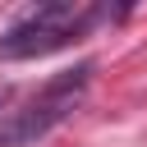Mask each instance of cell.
I'll return each mask as SVG.
<instances>
[{
	"label": "cell",
	"mask_w": 147,
	"mask_h": 147,
	"mask_svg": "<svg viewBox=\"0 0 147 147\" xmlns=\"http://www.w3.org/2000/svg\"><path fill=\"white\" fill-rule=\"evenodd\" d=\"M87 83H92V64H74V69L55 74L23 110H9V115H5V124H0V147H23V142L46 138V133L83 101Z\"/></svg>",
	"instance_id": "cell-1"
},
{
	"label": "cell",
	"mask_w": 147,
	"mask_h": 147,
	"mask_svg": "<svg viewBox=\"0 0 147 147\" xmlns=\"http://www.w3.org/2000/svg\"><path fill=\"white\" fill-rule=\"evenodd\" d=\"M96 18H106V14H101V9L78 14V9L64 5V0L41 5V9H32L23 23H14V28L0 37V60H32V55H46V51H60V46L78 41Z\"/></svg>",
	"instance_id": "cell-2"
}]
</instances>
